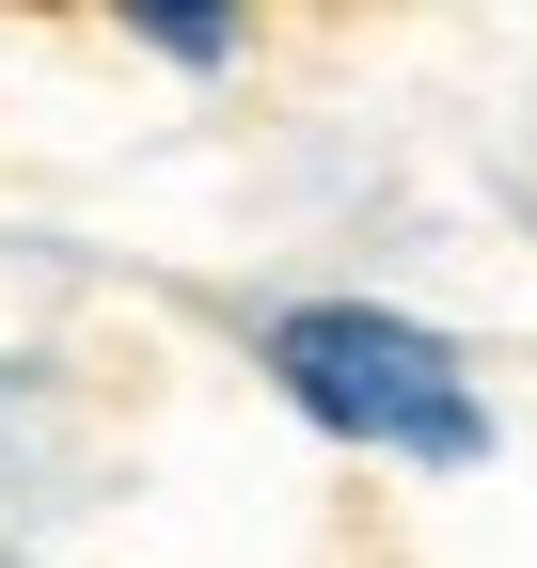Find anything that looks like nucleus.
I'll list each match as a JSON object with an SVG mask.
<instances>
[{
	"label": "nucleus",
	"instance_id": "nucleus-1",
	"mask_svg": "<svg viewBox=\"0 0 537 568\" xmlns=\"http://www.w3.org/2000/svg\"><path fill=\"white\" fill-rule=\"evenodd\" d=\"M268 379H285L332 443H379V458H490V395L458 379V347L412 332V316H379V301H301V316H268Z\"/></svg>",
	"mask_w": 537,
	"mask_h": 568
}]
</instances>
